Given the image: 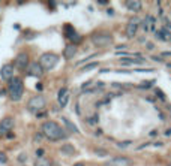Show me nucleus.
Wrapping results in <instances>:
<instances>
[{
    "label": "nucleus",
    "instance_id": "obj_1",
    "mask_svg": "<svg viewBox=\"0 0 171 166\" xmlns=\"http://www.w3.org/2000/svg\"><path fill=\"white\" fill-rule=\"evenodd\" d=\"M41 129H42L44 136H45L47 139L53 141V142L59 141V139H66V133H65V130H63V127H62L59 123L53 121V120H47V121H44L42 126H41Z\"/></svg>",
    "mask_w": 171,
    "mask_h": 166
},
{
    "label": "nucleus",
    "instance_id": "obj_2",
    "mask_svg": "<svg viewBox=\"0 0 171 166\" xmlns=\"http://www.w3.org/2000/svg\"><path fill=\"white\" fill-rule=\"evenodd\" d=\"M23 93H24V84H23V81H21V78L14 76L12 79H9L8 94H9V97H11V100L18 102V100L23 97Z\"/></svg>",
    "mask_w": 171,
    "mask_h": 166
},
{
    "label": "nucleus",
    "instance_id": "obj_3",
    "mask_svg": "<svg viewBox=\"0 0 171 166\" xmlns=\"http://www.w3.org/2000/svg\"><path fill=\"white\" fill-rule=\"evenodd\" d=\"M90 41L98 48H105L113 42V36L107 32H96L90 36Z\"/></svg>",
    "mask_w": 171,
    "mask_h": 166
},
{
    "label": "nucleus",
    "instance_id": "obj_4",
    "mask_svg": "<svg viewBox=\"0 0 171 166\" xmlns=\"http://www.w3.org/2000/svg\"><path fill=\"white\" fill-rule=\"evenodd\" d=\"M57 63H59V56L54 52H44L39 57V65L44 70H51L57 66Z\"/></svg>",
    "mask_w": 171,
    "mask_h": 166
},
{
    "label": "nucleus",
    "instance_id": "obj_5",
    "mask_svg": "<svg viewBox=\"0 0 171 166\" xmlns=\"http://www.w3.org/2000/svg\"><path fill=\"white\" fill-rule=\"evenodd\" d=\"M45 105H47L45 97H44L42 94H36V96L29 99V102H27V109H29L30 112L38 114V112H41L42 109H45Z\"/></svg>",
    "mask_w": 171,
    "mask_h": 166
},
{
    "label": "nucleus",
    "instance_id": "obj_6",
    "mask_svg": "<svg viewBox=\"0 0 171 166\" xmlns=\"http://www.w3.org/2000/svg\"><path fill=\"white\" fill-rule=\"evenodd\" d=\"M14 67L17 70H26L27 67H29V56H27L26 52H20L17 57H15Z\"/></svg>",
    "mask_w": 171,
    "mask_h": 166
},
{
    "label": "nucleus",
    "instance_id": "obj_7",
    "mask_svg": "<svg viewBox=\"0 0 171 166\" xmlns=\"http://www.w3.org/2000/svg\"><path fill=\"white\" fill-rule=\"evenodd\" d=\"M14 126H15V120L12 118V117H5V118H2V121H0V135H6L14 129Z\"/></svg>",
    "mask_w": 171,
    "mask_h": 166
},
{
    "label": "nucleus",
    "instance_id": "obj_8",
    "mask_svg": "<svg viewBox=\"0 0 171 166\" xmlns=\"http://www.w3.org/2000/svg\"><path fill=\"white\" fill-rule=\"evenodd\" d=\"M26 74L29 76H35V78H41L44 75V69L41 67V65L38 61H32L29 63V67L26 69Z\"/></svg>",
    "mask_w": 171,
    "mask_h": 166
},
{
    "label": "nucleus",
    "instance_id": "obj_9",
    "mask_svg": "<svg viewBox=\"0 0 171 166\" xmlns=\"http://www.w3.org/2000/svg\"><path fill=\"white\" fill-rule=\"evenodd\" d=\"M140 24H141V21H140L138 18H132V20H129L128 25H126V36H128V38H134L138 32Z\"/></svg>",
    "mask_w": 171,
    "mask_h": 166
},
{
    "label": "nucleus",
    "instance_id": "obj_10",
    "mask_svg": "<svg viewBox=\"0 0 171 166\" xmlns=\"http://www.w3.org/2000/svg\"><path fill=\"white\" fill-rule=\"evenodd\" d=\"M132 160L129 157H125V156H122V157H114V159H110V162H107L105 166H132Z\"/></svg>",
    "mask_w": 171,
    "mask_h": 166
},
{
    "label": "nucleus",
    "instance_id": "obj_11",
    "mask_svg": "<svg viewBox=\"0 0 171 166\" xmlns=\"http://www.w3.org/2000/svg\"><path fill=\"white\" fill-rule=\"evenodd\" d=\"M0 76H2L5 81L12 79V78H14V65H11V63L3 65L2 69H0Z\"/></svg>",
    "mask_w": 171,
    "mask_h": 166
},
{
    "label": "nucleus",
    "instance_id": "obj_12",
    "mask_svg": "<svg viewBox=\"0 0 171 166\" xmlns=\"http://www.w3.org/2000/svg\"><path fill=\"white\" fill-rule=\"evenodd\" d=\"M57 99H59V105L60 108H65L66 105H68L69 102V90L68 88H60L59 90V94H57Z\"/></svg>",
    "mask_w": 171,
    "mask_h": 166
},
{
    "label": "nucleus",
    "instance_id": "obj_13",
    "mask_svg": "<svg viewBox=\"0 0 171 166\" xmlns=\"http://www.w3.org/2000/svg\"><path fill=\"white\" fill-rule=\"evenodd\" d=\"M77 54V45H74V43H69L65 47V51H63V57L66 58V60H71V58L74 57Z\"/></svg>",
    "mask_w": 171,
    "mask_h": 166
},
{
    "label": "nucleus",
    "instance_id": "obj_14",
    "mask_svg": "<svg viewBox=\"0 0 171 166\" xmlns=\"http://www.w3.org/2000/svg\"><path fill=\"white\" fill-rule=\"evenodd\" d=\"M125 5H126V8H128L129 11H134V12H138L140 9L143 8V3H141L140 0H128Z\"/></svg>",
    "mask_w": 171,
    "mask_h": 166
},
{
    "label": "nucleus",
    "instance_id": "obj_15",
    "mask_svg": "<svg viewBox=\"0 0 171 166\" xmlns=\"http://www.w3.org/2000/svg\"><path fill=\"white\" fill-rule=\"evenodd\" d=\"M60 153L65 154V156H72V154H75V147L71 145V144H65V145L60 147Z\"/></svg>",
    "mask_w": 171,
    "mask_h": 166
},
{
    "label": "nucleus",
    "instance_id": "obj_16",
    "mask_svg": "<svg viewBox=\"0 0 171 166\" xmlns=\"http://www.w3.org/2000/svg\"><path fill=\"white\" fill-rule=\"evenodd\" d=\"M62 121L65 123V126L68 127V129L71 130V132H74V133H80V129H78L77 126L74 124V123H72V121H71L69 118H66V117H62Z\"/></svg>",
    "mask_w": 171,
    "mask_h": 166
},
{
    "label": "nucleus",
    "instance_id": "obj_17",
    "mask_svg": "<svg viewBox=\"0 0 171 166\" xmlns=\"http://www.w3.org/2000/svg\"><path fill=\"white\" fill-rule=\"evenodd\" d=\"M120 63L122 65H143L144 58H122Z\"/></svg>",
    "mask_w": 171,
    "mask_h": 166
},
{
    "label": "nucleus",
    "instance_id": "obj_18",
    "mask_svg": "<svg viewBox=\"0 0 171 166\" xmlns=\"http://www.w3.org/2000/svg\"><path fill=\"white\" fill-rule=\"evenodd\" d=\"M63 30H65V34H66V38H72V36L75 34V30H74V27H72L71 24H65Z\"/></svg>",
    "mask_w": 171,
    "mask_h": 166
},
{
    "label": "nucleus",
    "instance_id": "obj_19",
    "mask_svg": "<svg viewBox=\"0 0 171 166\" xmlns=\"http://www.w3.org/2000/svg\"><path fill=\"white\" fill-rule=\"evenodd\" d=\"M98 67V61H93V63H89V65H86V66H83V72H89V70H92V69H96Z\"/></svg>",
    "mask_w": 171,
    "mask_h": 166
},
{
    "label": "nucleus",
    "instance_id": "obj_20",
    "mask_svg": "<svg viewBox=\"0 0 171 166\" xmlns=\"http://www.w3.org/2000/svg\"><path fill=\"white\" fill-rule=\"evenodd\" d=\"M35 166H50V162H48L47 159H44V157L42 159H38Z\"/></svg>",
    "mask_w": 171,
    "mask_h": 166
},
{
    "label": "nucleus",
    "instance_id": "obj_21",
    "mask_svg": "<svg viewBox=\"0 0 171 166\" xmlns=\"http://www.w3.org/2000/svg\"><path fill=\"white\" fill-rule=\"evenodd\" d=\"M6 162H8V156H6V153L0 151V165H5Z\"/></svg>",
    "mask_w": 171,
    "mask_h": 166
},
{
    "label": "nucleus",
    "instance_id": "obj_22",
    "mask_svg": "<svg viewBox=\"0 0 171 166\" xmlns=\"http://www.w3.org/2000/svg\"><path fill=\"white\" fill-rule=\"evenodd\" d=\"M153 83H155V79H152L150 83H144V84H140L138 85V88H149V87H152L153 85Z\"/></svg>",
    "mask_w": 171,
    "mask_h": 166
},
{
    "label": "nucleus",
    "instance_id": "obj_23",
    "mask_svg": "<svg viewBox=\"0 0 171 166\" xmlns=\"http://www.w3.org/2000/svg\"><path fill=\"white\" fill-rule=\"evenodd\" d=\"M71 39H72V42H74V45H77L78 42H81V36H80L78 33H75L72 38H71Z\"/></svg>",
    "mask_w": 171,
    "mask_h": 166
},
{
    "label": "nucleus",
    "instance_id": "obj_24",
    "mask_svg": "<svg viewBox=\"0 0 171 166\" xmlns=\"http://www.w3.org/2000/svg\"><path fill=\"white\" fill-rule=\"evenodd\" d=\"M128 145H131V141H126V142H119V144H117V147H119V148H125V147H128Z\"/></svg>",
    "mask_w": 171,
    "mask_h": 166
},
{
    "label": "nucleus",
    "instance_id": "obj_25",
    "mask_svg": "<svg viewBox=\"0 0 171 166\" xmlns=\"http://www.w3.org/2000/svg\"><path fill=\"white\" fill-rule=\"evenodd\" d=\"M96 154H98V156H101V157H105L108 153H107L105 150H96Z\"/></svg>",
    "mask_w": 171,
    "mask_h": 166
},
{
    "label": "nucleus",
    "instance_id": "obj_26",
    "mask_svg": "<svg viewBox=\"0 0 171 166\" xmlns=\"http://www.w3.org/2000/svg\"><path fill=\"white\" fill-rule=\"evenodd\" d=\"M93 57H96V56H95V54H93V56H90V57H86V60H81V61H78L77 65H78V66H81V65H84L86 61H89V60H90V58H93Z\"/></svg>",
    "mask_w": 171,
    "mask_h": 166
},
{
    "label": "nucleus",
    "instance_id": "obj_27",
    "mask_svg": "<svg viewBox=\"0 0 171 166\" xmlns=\"http://www.w3.org/2000/svg\"><path fill=\"white\" fill-rule=\"evenodd\" d=\"M156 96H159V97H161V99L162 100H165V96H164V93H162V90H159V88H156Z\"/></svg>",
    "mask_w": 171,
    "mask_h": 166
},
{
    "label": "nucleus",
    "instance_id": "obj_28",
    "mask_svg": "<svg viewBox=\"0 0 171 166\" xmlns=\"http://www.w3.org/2000/svg\"><path fill=\"white\" fill-rule=\"evenodd\" d=\"M42 133H36V135H35V141L36 142H41V139H42Z\"/></svg>",
    "mask_w": 171,
    "mask_h": 166
},
{
    "label": "nucleus",
    "instance_id": "obj_29",
    "mask_svg": "<svg viewBox=\"0 0 171 166\" xmlns=\"http://www.w3.org/2000/svg\"><path fill=\"white\" fill-rule=\"evenodd\" d=\"M137 72H155V69H135Z\"/></svg>",
    "mask_w": 171,
    "mask_h": 166
},
{
    "label": "nucleus",
    "instance_id": "obj_30",
    "mask_svg": "<svg viewBox=\"0 0 171 166\" xmlns=\"http://www.w3.org/2000/svg\"><path fill=\"white\" fill-rule=\"evenodd\" d=\"M36 156H38L39 159H42V156H44V150H42V148L38 150V151H36Z\"/></svg>",
    "mask_w": 171,
    "mask_h": 166
},
{
    "label": "nucleus",
    "instance_id": "obj_31",
    "mask_svg": "<svg viewBox=\"0 0 171 166\" xmlns=\"http://www.w3.org/2000/svg\"><path fill=\"white\" fill-rule=\"evenodd\" d=\"M161 57H171V51H164L161 54Z\"/></svg>",
    "mask_w": 171,
    "mask_h": 166
},
{
    "label": "nucleus",
    "instance_id": "obj_32",
    "mask_svg": "<svg viewBox=\"0 0 171 166\" xmlns=\"http://www.w3.org/2000/svg\"><path fill=\"white\" fill-rule=\"evenodd\" d=\"M99 118H98V115H93V118H89V123H96Z\"/></svg>",
    "mask_w": 171,
    "mask_h": 166
},
{
    "label": "nucleus",
    "instance_id": "obj_33",
    "mask_svg": "<svg viewBox=\"0 0 171 166\" xmlns=\"http://www.w3.org/2000/svg\"><path fill=\"white\" fill-rule=\"evenodd\" d=\"M152 58H153L155 61H164V58H162V57H158V56H153Z\"/></svg>",
    "mask_w": 171,
    "mask_h": 166
},
{
    "label": "nucleus",
    "instance_id": "obj_34",
    "mask_svg": "<svg viewBox=\"0 0 171 166\" xmlns=\"http://www.w3.org/2000/svg\"><path fill=\"white\" fill-rule=\"evenodd\" d=\"M155 48V45L152 43V42H147V50H153Z\"/></svg>",
    "mask_w": 171,
    "mask_h": 166
},
{
    "label": "nucleus",
    "instance_id": "obj_35",
    "mask_svg": "<svg viewBox=\"0 0 171 166\" xmlns=\"http://www.w3.org/2000/svg\"><path fill=\"white\" fill-rule=\"evenodd\" d=\"M45 115H47L45 112H38V114H36V117H38V118H44Z\"/></svg>",
    "mask_w": 171,
    "mask_h": 166
},
{
    "label": "nucleus",
    "instance_id": "obj_36",
    "mask_svg": "<svg viewBox=\"0 0 171 166\" xmlns=\"http://www.w3.org/2000/svg\"><path fill=\"white\" fill-rule=\"evenodd\" d=\"M98 5H107V2H105V0H99V2H98Z\"/></svg>",
    "mask_w": 171,
    "mask_h": 166
},
{
    "label": "nucleus",
    "instance_id": "obj_37",
    "mask_svg": "<svg viewBox=\"0 0 171 166\" xmlns=\"http://www.w3.org/2000/svg\"><path fill=\"white\" fill-rule=\"evenodd\" d=\"M116 48H117V50H120V48H123V50H125V48H126V45H117Z\"/></svg>",
    "mask_w": 171,
    "mask_h": 166
},
{
    "label": "nucleus",
    "instance_id": "obj_38",
    "mask_svg": "<svg viewBox=\"0 0 171 166\" xmlns=\"http://www.w3.org/2000/svg\"><path fill=\"white\" fill-rule=\"evenodd\" d=\"M74 166H84V163H81V162H78V163H75Z\"/></svg>",
    "mask_w": 171,
    "mask_h": 166
},
{
    "label": "nucleus",
    "instance_id": "obj_39",
    "mask_svg": "<svg viewBox=\"0 0 171 166\" xmlns=\"http://www.w3.org/2000/svg\"><path fill=\"white\" fill-rule=\"evenodd\" d=\"M165 135H167V136H170V135H171V129H170V130H167V132H165Z\"/></svg>",
    "mask_w": 171,
    "mask_h": 166
}]
</instances>
